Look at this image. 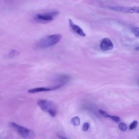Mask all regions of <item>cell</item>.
Segmentation results:
<instances>
[{
    "label": "cell",
    "instance_id": "1",
    "mask_svg": "<svg viewBox=\"0 0 139 139\" xmlns=\"http://www.w3.org/2000/svg\"><path fill=\"white\" fill-rule=\"evenodd\" d=\"M62 37L60 34L49 35L41 39L37 43V45L41 48H45L51 46L60 41Z\"/></svg>",
    "mask_w": 139,
    "mask_h": 139
},
{
    "label": "cell",
    "instance_id": "2",
    "mask_svg": "<svg viewBox=\"0 0 139 139\" xmlns=\"http://www.w3.org/2000/svg\"><path fill=\"white\" fill-rule=\"evenodd\" d=\"M37 105L41 110L48 113L53 117H55L57 113L56 107L54 103L50 100L40 99L37 101Z\"/></svg>",
    "mask_w": 139,
    "mask_h": 139
},
{
    "label": "cell",
    "instance_id": "3",
    "mask_svg": "<svg viewBox=\"0 0 139 139\" xmlns=\"http://www.w3.org/2000/svg\"><path fill=\"white\" fill-rule=\"evenodd\" d=\"M9 125L11 128L16 130L21 137L23 138L33 139L36 137V134L32 130L19 125L13 122H10Z\"/></svg>",
    "mask_w": 139,
    "mask_h": 139
},
{
    "label": "cell",
    "instance_id": "4",
    "mask_svg": "<svg viewBox=\"0 0 139 139\" xmlns=\"http://www.w3.org/2000/svg\"><path fill=\"white\" fill-rule=\"evenodd\" d=\"M58 11L51 12L42 14H38L35 15L34 19L35 21L39 23H45L51 22L53 19V17L58 15Z\"/></svg>",
    "mask_w": 139,
    "mask_h": 139
},
{
    "label": "cell",
    "instance_id": "5",
    "mask_svg": "<svg viewBox=\"0 0 139 139\" xmlns=\"http://www.w3.org/2000/svg\"><path fill=\"white\" fill-rule=\"evenodd\" d=\"M110 9L121 13H135V7L115 6L109 7Z\"/></svg>",
    "mask_w": 139,
    "mask_h": 139
},
{
    "label": "cell",
    "instance_id": "6",
    "mask_svg": "<svg viewBox=\"0 0 139 139\" xmlns=\"http://www.w3.org/2000/svg\"><path fill=\"white\" fill-rule=\"evenodd\" d=\"M61 87L60 85H57L50 87H40L32 89L29 90V93H34L43 92H47L57 90Z\"/></svg>",
    "mask_w": 139,
    "mask_h": 139
},
{
    "label": "cell",
    "instance_id": "7",
    "mask_svg": "<svg viewBox=\"0 0 139 139\" xmlns=\"http://www.w3.org/2000/svg\"><path fill=\"white\" fill-rule=\"evenodd\" d=\"M100 47L103 51H107L113 49V45L110 40L105 38L102 40L100 44Z\"/></svg>",
    "mask_w": 139,
    "mask_h": 139
},
{
    "label": "cell",
    "instance_id": "8",
    "mask_svg": "<svg viewBox=\"0 0 139 139\" xmlns=\"http://www.w3.org/2000/svg\"><path fill=\"white\" fill-rule=\"evenodd\" d=\"M69 22L71 28L77 33L82 37L86 36V35L84 33L82 29L79 26L75 25L70 19H69Z\"/></svg>",
    "mask_w": 139,
    "mask_h": 139
},
{
    "label": "cell",
    "instance_id": "9",
    "mask_svg": "<svg viewBox=\"0 0 139 139\" xmlns=\"http://www.w3.org/2000/svg\"><path fill=\"white\" fill-rule=\"evenodd\" d=\"M71 123L72 125L74 126H78L80 123V118L76 116L73 117L71 120Z\"/></svg>",
    "mask_w": 139,
    "mask_h": 139
},
{
    "label": "cell",
    "instance_id": "10",
    "mask_svg": "<svg viewBox=\"0 0 139 139\" xmlns=\"http://www.w3.org/2000/svg\"><path fill=\"white\" fill-rule=\"evenodd\" d=\"M18 54V52L16 51L15 50H12L11 51L8 55V58H12L15 56L17 55Z\"/></svg>",
    "mask_w": 139,
    "mask_h": 139
},
{
    "label": "cell",
    "instance_id": "11",
    "mask_svg": "<svg viewBox=\"0 0 139 139\" xmlns=\"http://www.w3.org/2000/svg\"><path fill=\"white\" fill-rule=\"evenodd\" d=\"M138 122L137 121H134L129 126L130 130H132L137 128L138 125Z\"/></svg>",
    "mask_w": 139,
    "mask_h": 139
},
{
    "label": "cell",
    "instance_id": "12",
    "mask_svg": "<svg viewBox=\"0 0 139 139\" xmlns=\"http://www.w3.org/2000/svg\"><path fill=\"white\" fill-rule=\"evenodd\" d=\"M133 32L135 36L137 37H139V28L135 27L133 28Z\"/></svg>",
    "mask_w": 139,
    "mask_h": 139
},
{
    "label": "cell",
    "instance_id": "13",
    "mask_svg": "<svg viewBox=\"0 0 139 139\" xmlns=\"http://www.w3.org/2000/svg\"><path fill=\"white\" fill-rule=\"evenodd\" d=\"M119 129L123 131H125L127 129V127L126 124L123 123H120L119 125Z\"/></svg>",
    "mask_w": 139,
    "mask_h": 139
},
{
    "label": "cell",
    "instance_id": "14",
    "mask_svg": "<svg viewBox=\"0 0 139 139\" xmlns=\"http://www.w3.org/2000/svg\"><path fill=\"white\" fill-rule=\"evenodd\" d=\"M99 113L101 114L104 117H107L110 118V116L106 112L100 109L99 111Z\"/></svg>",
    "mask_w": 139,
    "mask_h": 139
},
{
    "label": "cell",
    "instance_id": "15",
    "mask_svg": "<svg viewBox=\"0 0 139 139\" xmlns=\"http://www.w3.org/2000/svg\"><path fill=\"white\" fill-rule=\"evenodd\" d=\"M110 118L114 122L116 123L119 122L121 120L120 118L118 116H110Z\"/></svg>",
    "mask_w": 139,
    "mask_h": 139
},
{
    "label": "cell",
    "instance_id": "16",
    "mask_svg": "<svg viewBox=\"0 0 139 139\" xmlns=\"http://www.w3.org/2000/svg\"><path fill=\"white\" fill-rule=\"evenodd\" d=\"M89 127V124L88 123H85L83 126V131H86L88 130Z\"/></svg>",
    "mask_w": 139,
    "mask_h": 139
},
{
    "label": "cell",
    "instance_id": "17",
    "mask_svg": "<svg viewBox=\"0 0 139 139\" xmlns=\"http://www.w3.org/2000/svg\"><path fill=\"white\" fill-rule=\"evenodd\" d=\"M135 49L136 50H137V51H139V47H137V48H136Z\"/></svg>",
    "mask_w": 139,
    "mask_h": 139
}]
</instances>
